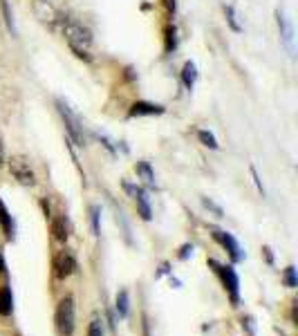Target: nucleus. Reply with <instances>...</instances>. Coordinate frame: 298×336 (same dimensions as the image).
Masks as SVG:
<instances>
[{"mask_svg": "<svg viewBox=\"0 0 298 336\" xmlns=\"http://www.w3.org/2000/svg\"><path fill=\"white\" fill-rule=\"evenodd\" d=\"M59 29L63 34V38H65L67 47L72 50V54L76 56V59L81 61H92V34L88 27H83L78 20L70 18L63 14L61 23H59Z\"/></svg>", "mask_w": 298, "mask_h": 336, "instance_id": "1", "label": "nucleus"}, {"mask_svg": "<svg viewBox=\"0 0 298 336\" xmlns=\"http://www.w3.org/2000/svg\"><path fill=\"white\" fill-rule=\"evenodd\" d=\"M56 110H59V115L63 119V123H65V130L70 134L72 141H74L76 146H86V130H83L81 117L67 106L65 99H56Z\"/></svg>", "mask_w": 298, "mask_h": 336, "instance_id": "2", "label": "nucleus"}, {"mask_svg": "<svg viewBox=\"0 0 298 336\" xmlns=\"http://www.w3.org/2000/svg\"><path fill=\"white\" fill-rule=\"evenodd\" d=\"M208 267H213V271H216L218 278L222 280V287L229 292L231 303L238 305L240 303V278H238V273H235V269L231 265H220L216 260H208Z\"/></svg>", "mask_w": 298, "mask_h": 336, "instance_id": "3", "label": "nucleus"}, {"mask_svg": "<svg viewBox=\"0 0 298 336\" xmlns=\"http://www.w3.org/2000/svg\"><path fill=\"white\" fill-rule=\"evenodd\" d=\"M7 166H9L12 177L20 186H34L36 184V173H34V168L29 166L27 157H23V155H14V157H9Z\"/></svg>", "mask_w": 298, "mask_h": 336, "instance_id": "4", "label": "nucleus"}, {"mask_svg": "<svg viewBox=\"0 0 298 336\" xmlns=\"http://www.w3.org/2000/svg\"><path fill=\"white\" fill-rule=\"evenodd\" d=\"M56 329L63 336H72L74 332V298L65 296L56 307Z\"/></svg>", "mask_w": 298, "mask_h": 336, "instance_id": "5", "label": "nucleus"}, {"mask_svg": "<svg viewBox=\"0 0 298 336\" xmlns=\"http://www.w3.org/2000/svg\"><path fill=\"white\" fill-rule=\"evenodd\" d=\"M34 14H36V18H38L40 23H45L47 27H52V29L59 27V23L63 18L61 9L54 7L50 0H34Z\"/></svg>", "mask_w": 298, "mask_h": 336, "instance_id": "6", "label": "nucleus"}, {"mask_svg": "<svg viewBox=\"0 0 298 336\" xmlns=\"http://www.w3.org/2000/svg\"><path fill=\"white\" fill-rule=\"evenodd\" d=\"M211 235H213V240L218 242L222 249H227L229 251V256H231V260L233 262H240L244 258V253L242 249H240V245H238V240L229 233V231H224V229H211Z\"/></svg>", "mask_w": 298, "mask_h": 336, "instance_id": "7", "label": "nucleus"}, {"mask_svg": "<svg viewBox=\"0 0 298 336\" xmlns=\"http://www.w3.org/2000/svg\"><path fill=\"white\" fill-rule=\"evenodd\" d=\"M276 25H278V34H280L282 45H285L287 52L294 56V23H291V18L287 16L282 9H276Z\"/></svg>", "mask_w": 298, "mask_h": 336, "instance_id": "8", "label": "nucleus"}, {"mask_svg": "<svg viewBox=\"0 0 298 336\" xmlns=\"http://www.w3.org/2000/svg\"><path fill=\"white\" fill-rule=\"evenodd\" d=\"M54 271L59 278H67L76 271V258L70 249H63L59 256L54 258Z\"/></svg>", "mask_w": 298, "mask_h": 336, "instance_id": "9", "label": "nucleus"}, {"mask_svg": "<svg viewBox=\"0 0 298 336\" xmlns=\"http://www.w3.org/2000/svg\"><path fill=\"white\" fill-rule=\"evenodd\" d=\"M166 108L159 106V103H150V101H137L133 103V108H130L128 117H157V115H164Z\"/></svg>", "mask_w": 298, "mask_h": 336, "instance_id": "10", "label": "nucleus"}, {"mask_svg": "<svg viewBox=\"0 0 298 336\" xmlns=\"http://www.w3.org/2000/svg\"><path fill=\"white\" fill-rule=\"evenodd\" d=\"M0 226H3V233L7 240H14V220H12V213L9 209L5 206V202L0 200Z\"/></svg>", "mask_w": 298, "mask_h": 336, "instance_id": "11", "label": "nucleus"}, {"mask_svg": "<svg viewBox=\"0 0 298 336\" xmlns=\"http://www.w3.org/2000/svg\"><path fill=\"white\" fill-rule=\"evenodd\" d=\"M14 312V294L12 287L5 285L0 289V316H12Z\"/></svg>", "mask_w": 298, "mask_h": 336, "instance_id": "12", "label": "nucleus"}, {"mask_svg": "<svg viewBox=\"0 0 298 336\" xmlns=\"http://www.w3.org/2000/svg\"><path fill=\"white\" fill-rule=\"evenodd\" d=\"M195 81H197V67L193 61H186L184 67H182V83H184V87L188 92L195 87Z\"/></svg>", "mask_w": 298, "mask_h": 336, "instance_id": "13", "label": "nucleus"}, {"mask_svg": "<svg viewBox=\"0 0 298 336\" xmlns=\"http://www.w3.org/2000/svg\"><path fill=\"white\" fill-rule=\"evenodd\" d=\"M135 202H137V211L141 215V220L148 222L150 218H153V209H150V200H148V193H146L144 188L137 193V198H135Z\"/></svg>", "mask_w": 298, "mask_h": 336, "instance_id": "14", "label": "nucleus"}, {"mask_svg": "<svg viewBox=\"0 0 298 336\" xmlns=\"http://www.w3.org/2000/svg\"><path fill=\"white\" fill-rule=\"evenodd\" d=\"M52 233H54V240L67 242V237H70V224H67V220L63 215L52 222Z\"/></svg>", "mask_w": 298, "mask_h": 336, "instance_id": "15", "label": "nucleus"}, {"mask_svg": "<svg viewBox=\"0 0 298 336\" xmlns=\"http://www.w3.org/2000/svg\"><path fill=\"white\" fill-rule=\"evenodd\" d=\"M135 170H137V175H139V179L144 182L146 186H150L153 188L155 186V170L150 168V164L148 162H137V166H135Z\"/></svg>", "mask_w": 298, "mask_h": 336, "instance_id": "16", "label": "nucleus"}, {"mask_svg": "<svg viewBox=\"0 0 298 336\" xmlns=\"http://www.w3.org/2000/svg\"><path fill=\"white\" fill-rule=\"evenodd\" d=\"M114 309H117V316L119 318H128V312H130V298H128V292L121 289L117 294V301H114Z\"/></svg>", "mask_w": 298, "mask_h": 336, "instance_id": "17", "label": "nucleus"}, {"mask_svg": "<svg viewBox=\"0 0 298 336\" xmlns=\"http://www.w3.org/2000/svg\"><path fill=\"white\" fill-rule=\"evenodd\" d=\"M177 50V29L175 25H166L164 29V52L166 54H173Z\"/></svg>", "mask_w": 298, "mask_h": 336, "instance_id": "18", "label": "nucleus"}, {"mask_svg": "<svg viewBox=\"0 0 298 336\" xmlns=\"http://www.w3.org/2000/svg\"><path fill=\"white\" fill-rule=\"evenodd\" d=\"M0 9H3V18H5V25H7V29L12 32V36H16V23H14L12 7H9V0H0Z\"/></svg>", "mask_w": 298, "mask_h": 336, "instance_id": "19", "label": "nucleus"}, {"mask_svg": "<svg viewBox=\"0 0 298 336\" xmlns=\"http://www.w3.org/2000/svg\"><path fill=\"white\" fill-rule=\"evenodd\" d=\"M197 139H200V143H202V146L211 148V151H218V148H220V143H218L216 134H213V132H208V130H197Z\"/></svg>", "mask_w": 298, "mask_h": 336, "instance_id": "20", "label": "nucleus"}, {"mask_svg": "<svg viewBox=\"0 0 298 336\" xmlns=\"http://www.w3.org/2000/svg\"><path fill=\"white\" fill-rule=\"evenodd\" d=\"M224 18H227L229 27H231L235 34H240V32H242V25L238 23V16H235V9L231 7V5H224Z\"/></svg>", "mask_w": 298, "mask_h": 336, "instance_id": "21", "label": "nucleus"}, {"mask_svg": "<svg viewBox=\"0 0 298 336\" xmlns=\"http://www.w3.org/2000/svg\"><path fill=\"white\" fill-rule=\"evenodd\" d=\"M90 224H92V233L94 235H101V209L97 204L90 206Z\"/></svg>", "mask_w": 298, "mask_h": 336, "instance_id": "22", "label": "nucleus"}, {"mask_svg": "<svg viewBox=\"0 0 298 336\" xmlns=\"http://www.w3.org/2000/svg\"><path fill=\"white\" fill-rule=\"evenodd\" d=\"M117 224H121L125 242H128V245H133V237H130V233H133V231H130V224H128V220H125V215H123L121 209H117Z\"/></svg>", "mask_w": 298, "mask_h": 336, "instance_id": "23", "label": "nucleus"}, {"mask_svg": "<svg viewBox=\"0 0 298 336\" xmlns=\"http://www.w3.org/2000/svg\"><path fill=\"white\" fill-rule=\"evenodd\" d=\"M282 280H285V285L289 287V289H294L298 287V276H296V267H287L285 269V273H282Z\"/></svg>", "mask_w": 298, "mask_h": 336, "instance_id": "24", "label": "nucleus"}, {"mask_svg": "<svg viewBox=\"0 0 298 336\" xmlns=\"http://www.w3.org/2000/svg\"><path fill=\"white\" fill-rule=\"evenodd\" d=\"M94 137H97L99 141H101V146L106 148V151H108L110 155H112V157H114V155H117V148H114V141H112V139L108 137V134H103V132H94Z\"/></svg>", "mask_w": 298, "mask_h": 336, "instance_id": "25", "label": "nucleus"}, {"mask_svg": "<svg viewBox=\"0 0 298 336\" xmlns=\"http://www.w3.org/2000/svg\"><path fill=\"white\" fill-rule=\"evenodd\" d=\"M88 336H103V323L99 318L90 320V327H88Z\"/></svg>", "mask_w": 298, "mask_h": 336, "instance_id": "26", "label": "nucleus"}, {"mask_svg": "<svg viewBox=\"0 0 298 336\" xmlns=\"http://www.w3.org/2000/svg\"><path fill=\"white\" fill-rule=\"evenodd\" d=\"M202 204L206 206L208 211H213L216 213V218H224V211H222V206H218L213 200H208V198H202Z\"/></svg>", "mask_w": 298, "mask_h": 336, "instance_id": "27", "label": "nucleus"}, {"mask_svg": "<svg viewBox=\"0 0 298 336\" xmlns=\"http://www.w3.org/2000/svg\"><path fill=\"white\" fill-rule=\"evenodd\" d=\"M121 186H123V190H125V193H128V195H130V198H133V200H135V198H137V193H139V190H141V188H139V186H137V184H130V182H128V179H125V182H123Z\"/></svg>", "mask_w": 298, "mask_h": 336, "instance_id": "28", "label": "nucleus"}, {"mask_svg": "<svg viewBox=\"0 0 298 336\" xmlns=\"http://www.w3.org/2000/svg\"><path fill=\"white\" fill-rule=\"evenodd\" d=\"M251 177H253L258 193H260V195H265V186H263V182H260V177H258V173H256V168H253V166H251Z\"/></svg>", "mask_w": 298, "mask_h": 336, "instance_id": "29", "label": "nucleus"}, {"mask_svg": "<svg viewBox=\"0 0 298 336\" xmlns=\"http://www.w3.org/2000/svg\"><path fill=\"white\" fill-rule=\"evenodd\" d=\"M164 3V7H166V12H168V16H173L175 14V9H177V0H161Z\"/></svg>", "mask_w": 298, "mask_h": 336, "instance_id": "30", "label": "nucleus"}, {"mask_svg": "<svg viewBox=\"0 0 298 336\" xmlns=\"http://www.w3.org/2000/svg\"><path fill=\"white\" fill-rule=\"evenodd\" d=\"M188 256H193V245H184L180 249V260H186Z\"/></svg>", "mask_w": 298, "mask_h": 336, "instance_id": "31", "label": "nucleus"}, {"mask_svg": "<svg viewBox=\"0 0 298 336\" xmlns=\"http://www.w3.org/2000/svg\"><path fill=\"white\" fill-rule=\"evenodd\" d=\"M144 336H150V325H148V318L144 316Z\"/></svg>", "mask_w": 298, "mask_h": 336, "instance_id": "32", "label": "nucleus"}, {"mask_svg": "<svg viewBox=\"0 0 298 336\" xmlns=\"http://www.w3.org/2000/svg\"><path fill=\"white\" fill-rule=\"evenodd\" d=\"M5 166V148H3V141H0V168Z\"/></svg>", "mask_w": 298, "mask_h": 336, "instance_id": "33", "label": "nucleus"}, {"mask_svg": "<svg viewBox=\"0 0 298 336\" xmlns=\"http://www.w3.org/2000/svg\"><path fill=\"white\" fill-rule=\"evenodd\" d=\"M7 271V265H5V258H3V253H0V273H5Z\"/></svg>", "mask_w": 298, "mask_h": 336, "instance_id": "34", "label": "nucleus"}]
</instances>
